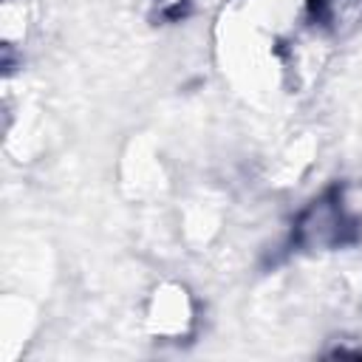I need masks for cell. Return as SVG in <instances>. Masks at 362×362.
<instances>
[{
	"mask_svg": "<svg viewBox=\"0 0 362 362\" xmlns=\"http://www.w3.org/2000/svg\"><path fill=\"white\" fill-rule=\"evenodd\" d=\"M314 23L342 31L362 20V0H305Z\"/></svg>",
	"mask_w": 362,
	"mask_h": 362,
	"instance_id": "obj_1",
	"label": "cell"
},
{
	"mask_svg": "<svg viewBox=\"0 0 362 362\" xmlns=\"http://www.w3.org/2000/svg\"><path fill=\"white\" fill-rule=\"evenodd\" d=\"M187 3H189V0H153V6L158 8V14H161V17H167V20L181 17V14H184V8H187Z\"/></svg>",
	"mask_w": 362,
	"mask_h": 362,
	"instance_id": "obj_2",
	"label": "cell"
}]
</instances>
